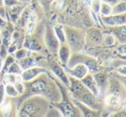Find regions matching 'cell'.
<instances>
[{"instance_id": "1", "label": "cell", "mask_w": 126, "mask_h": 117, "mask_svg": "<svg viewBox=\"0 0 126 117\" xmlns=\"http://www.w3.org/2000/svg\"><path fill=\"white\" fill-rule=\"evenodd\" d=\"M25 98L31 96H39L45 98L51 104L61 100V94L57 83H55L46 73L41 74L30 82L24 83Z\"/></svg>"}, {"instance_id": "2", "label": "cell", "mask_w": 126, "mask_h": 117, "mask_svg": "<svg viewBox=\"0 0 126 117\" xmlns=\"http://www.w3.org/2000/svg\"><path fill=\"white\" fill-rule=\"evenodd\" d=\"M69 96L73 100L79 102L90 108L103 111L104 104L102 98L96 96L89 91L80 82L74 78L69 77Z\"/></svg>"}, {"instance_id": "3", "label": "cell", "mask_w": 126, "mask_h": 117, "mask_svg": "<svg viewBox=\"0 0 126 117\" xmlns=\"http://www.w3.org/2000/svg\"><path fill=\"white\" fill-rule=\"evenodd\" d=\"M51 103L39 96H31L21 101L16 117H44Z\"/></svg>"}, {"instance_id": "4", "label": "cell", "mask_w": 126, "mask_h": 117, "mask_svg": "<svg viewBox=\"0 0 126 117\" xmlns=\"http://www.w3.org/2000/svg\"><path fill=\"white\" fill-rule=\"evenodd\" d=\"M106 91L103 100V110H106L109 114H110L112 112L124 109L125 91L124 87H121L120 83H116V84H109Z\"/></svg>"}, {"instance_id": "5", "label": "cell", "mask_w": 126, "mask_h": 117, "mask_svg": "<svg viewBox=\"0 0 126 117\" xmlns=\"http://www.w3.org/2000/svg\"><path fill=\"white\" fill-rule=\"evenodd\" d=\"M57 84L61 91V98L58 103H53L51 105L59 110L62 117H82L79 109L73 102L72 98L69 96V93H67L66 90L67 87H65L63 84L62 85H60V84Z\"/></svg>"}, {"instance_id": "6", "label": "cell", "mask_w": 126, "mask_h": 117, "mask_svg": "<svg viewBox=\"0 0 126 117\" xmlns=\"http://www.w3.org/2000/svg\"><path fill=\"white\" fill-rule=\"evenodd\" d=\"M66 35V43L71 49L72 52H79L86 45V33L80 29L64 26Z\"/></svg>"}, {"instance_id": "7", "label": "cell", "mask_w": 126, "mask_h": 117, "mask_svg": "<svg viewBox=\"0 0 126 117\" xmlns=\"http://www.w3.org/2000/svg\"><path fill=\"white\" fill-rule=\"evenodd\" d=\"M44 42H45V45L48 52H50V54L54 56L57 55L58 49H59L61 43L56 38L55 35L53 31L52 27L47 26V28H46L45 33H44Z\"/></svg>"}, {"instance_id": "8", "label": "cell", "mask_w": 126, "mask_h": 117, "mask_svg": "<svg viewBox=\"0 0 126 117\" xmlns=\"http://www.w3.org/2000/svg\"><path fill=\"white\" fill-rule=\"evenodd\" d=\"M50 70L54 76L58 78V80L65 86V87L68 88L69 86V76L67 74L65 71V68H63L60 64L56 63L54 61L50 62Z\"/></svg>"}, {"instance_id": "9", "label": "cell", "mask_w": 126, "mask_h": 117, "mask_svg": "<svg viewBox=\"0 0 126 117\" xmlns=\"http://www.w3.org/2000/svg\"><path fill=\"white\" fill-rule=\"evenodd\" d=\"M14 98L7 97L0 106V117H16V103Z\"/></svg>"}, {"instance_id": "10", "label": "cell", "mask_w": 126, "mask_h": 117, "mask_svg": "<svg viewBox=\"0 0 126 117\" xmlns=\"http://www.w3.org/2000/svg\"><path fill=\"white\" fill-rule=\"evenodd\" d=\"M46 72H47V71L45 68L39 66V65H35V66L30 67V68L23 71L22 73L20 74V77H21V79L23 83H27L30 82L33 79L36 78L41 74L46 73Z\"/></svg>"}, {"instance_id": "11", "label": "cell", "mask_w": 126, "mask_h": 117, "mask_svg": "<svg viewBox=\"0 0 126 117\" xmlns=\"http://www.w3.org/2000/svg\"><path fill=\"white\" fill-rule=\"evenodd\" d=\"M65 71L67 74L71 78H74L78 80H81L84 77H86L89 71L86 65L84 64H76L72 67H66Z\"/></svg>"}, {"instance_id": "12", "label": "cell", "mask_w": 126, "mask_h": 117, "mask_svg": "<svg viewBox=\"0 0 126 117\" xmlns=\"http://www.w3.org/2000/svg\"><path fill=\"white\" fill-rule=\"evenodd\" d=\"M103 23L109 27H118L125 25L126 13L121 15H110L107 16H101Z\"/></svg>"}, {"instance_id": "13", "label": "cell", "mask_w": 126, "mask_h": 117, "mask_svg": "<svg viewBox=\"0 0 126 117\" xmlns=\"http://www.w3.org/2000/svg\"><path fill=\"white\" fill-rule=\"evenodd\" d=\"M73 102L79 109L82 117H103V111H101V110H95L93 108H90L86 107V105L80 103L79 102L75 101V100H73Z\"/></svg>"}, {"instance_id": "14", "label": "cell", "mask_w": 126, "mask_h": 117, "mask_svg": "<svg viewBox=\"0 0 126 117\" xmlns=\"http://www.w3.org/2000/svg\"><path fill=\"white\" fill-rule=\"evenodd\" d=\"M80 82L83 84V85L89 91H91L93 95L99 97V90L97 85V83L94 79V77L92 73H88L86 77H84L80 80Z\"/></svg>"}, {"instance_id": "15", "label": "cell", "mask_w": 126, "mask_h": 117, "mask_svg": "<svg viewBox=\"0 0 126 117\" xmlns=\"http://www.w3.org/2000/svg\"><path fill=\"white\" fill-rule=\"evenodd\" d=\"M104 35L98 28H90L86 34V40H87L93 45H100L103 43Z\"/></svg>"}, {"instance_id": "16", "label": "cell", "mask_w": 126, "mask_h": 117, "mask_svg": "<svg viewBox=\"0 0 126 117\" xmlns=\"http://www.w3.org/2000/svg\"><path fill=\"white\" fill-rule=\"evenodd\" d=\"M71 54H72V51L69 48V47L67 46V43L60 45V47L58 49L57 56L59 58V60L61 65H67L69 60H70Z\"/></svg>"}, {"instance_id": "17", "label": "cell", "mask_w": 126, "mask_h": 117, "mask_svg": "<svg viewBox=\"0 0 126 117\" xmlns=\"http://www.w3.org/2000/svg\"><path fill=\"white\" fill-rule=\"evenodd\" d=\"M23 9H24V7L20 4L9 7V9H8V16H9L10 20L12 23H16Z\"/></svg>"}, {"instance_id": "18", "label": "cell", "mask_w": 126, "mask_h": 117, "mask_svg": "<svg viewBox=\"0 0 126 117\" xmlns=\"http://www.w3.org/2000/svg\"><path fill=\"white\" fill-rule=\"evenodd\" d=\"M18 63V65H20L22 71H24L28 68H30V67H33L37 65V60L36 58L33 57L32 54L30 56H28V57L24 58V59H22L20 60H16Z\"/></svg>"}, {"instance_id": "19", "label": "cell", "mask_w": 126, "mask_h": 117, "mask_svg": "<svg viewBox=\"0 0 126 117\" xmlns=\"http://www.w3.org/2000/svg\"><path fill=\"white\" fill-rule=\"evenodd\" d=\"M112 28H113V33L111 35L115 37V39H117L120 43L122 44L125 43V40H126L125 25L118 26V27H112Z\"/></svg>"}, {"instance_id": "20", "label": "cell", "mask_w": 126, "mask_h": 117, "mask_svg": "<svg viewBox=\"0 0 126 117\" xmlns=\"http://www.w3.org/2000/svg\"><path fill=\"white\" fill-rule=\"evenodd\" d=\"M33 12L34 11H33V10H32L31 7H26L23 10V11H22L19 18H18V20H17V22H18V23H19L20 26L23 27V28L26 27L27 23H28V21L30 20V16H31V15Z\"/></svg>"}, {"instance_id": "21", "label": "cell", "mask_w": 126, "mask_h": 117, "mask_svg": "<svg viewBox=\"0 0 126 117\" xmlns=\"http://www.w3.org/2000/svg\"><path fill=\"white\" fill-rule=\"evenodd\" d=\"M23 47L30 51H35V52H39L42 50V45L40 44V42H38V40H36L35 39L33 38H27L24 40L23 43Z\"/></svg>"}, {"instance_id": "22", "label": "cell", "mask_w": 126, "mask_h": 117, "mask_svg": "<svg viewBox=\"0 0 126 117\" xmlns=\"http://www.w3.org/2000/svg\"><path fill=\"white\" fill-rule=\"evenodd\" d=\"M53 31H54V35H55L56 38L58 39L59 42L61 44H65L66 43V35H65V29H64V26L61 24H54L53 27Z\"/></svg>"}, {"instance_id": "23", "label": "cell", "mask_w": 126, "mask_h": 117, "mask_svg": "<svg viewBox=\"0 0 126 117\" xmlns=\"http://www.w3.org/2000/svg\"><path fill=\"white\" fill-rule=\"evenodd\" d=\"M126 13V2L121 0L120 2L112 6L111 15H121Z\"/></svg>"}, {"instance_id": "24", "label": "cell", "mask_w": 126, "mask_h": 117, "mask_svg": "<svg viewBox=\"0 0 126 117\" xmlns=\"http://www.w3.org/2000/svg\"><path fill=\"white\" fill-rule=\"evenodd\" d=\"M3 79H4V84H15L18 81H22L20 75H16V74H11V73H5L3 75Z\"/></svg>"}, {"instance_id": "25", "label": "cell", "mask_w": 126, "mask_h": 117, "mask_svg": "<svg viewBox=\"0 0 126 117\" xmlns=\"http://www.w3.org/2000/svg\"><path fill=\"white\" fill-rule=\"evenodd\" d=\"M13 54H14L13 57L15 58V60H20L22 59H24V58L28 57V56H30L32 54V52L28 50V49L24 48V47H23V48H18Z\"/></svg>"}, {"instance_id": "26", "label": "cell", "mask_w": 126, "mask_h": 117, "mask_svg": "<svg viewBox=\"0 0 126 117\" xmlns=\"http://www.w3.org/2000/svg\"><path fill=\"white\" fill-rule=\"evenodd\" d=\"M4 84V92H5V96L7 97L16 98L19 96L17 92H16V89H15L14 84Z\"/></svg>"}, {"instance_id": "27", "label": "cell", "mask_w": 126, "mask_h": 117, "mask_svg": "<svg viewBox=\"0 0 126 117\" xmlns=\"http://www.w3.org/2000/svg\"><path fill=\"white\" fill-rule=\"evenodd\" d=\"M35 23H36V15H35V12H33L31 15V16H30V20H29L28 23H27V25H26L27 32H28L29 35L32 34V32L34 31L35 27Z\"/></svg>"}, {"instance_id": "28", "label": "cell", "mask_w": 126, "mask_h": 117, "mask_svg": "<svg viewBox=\"0 0 126 117\" xmlns=\"http://www.w3.org/2000/svg\"><path fill=\"white\" fill-rule=\"evenodd\" d=\"M112 11V6L110 5L109 4L106 3L101 2V6H100L99 10V14L101 15V16H107L111 15Z\"/></svg>"}, {"instance_id": "29", "label": "cell", "mask_w": 126, "mask_h": 117, "mask_svg": "<svg viewBox=\"0 0 126 117\" xmlns=\"http://www.w3.org/2000/svg\"><path fill=\"white\" fill-rule=\"evenodd\" d=\"M22 69L20 67V65H18V63L16 61H14L7 69L6 73H11V74H16V75H20L22 73Z\"/></svg>"}, {"instance_id": "30", "label": "cell", "mask_w": 126, "mask_h": 117, "mask_svg": "<svg viewBox=\"0 0 126 117\" xmlns=\"http://www.w3.org/2000/svg\"><path fill=\"white\" fill-rule=\"evenodd\" d=\"M44 117H62V115L57 108H55L51 105L50 108H48V110L46 113V115H44Z\"/></svg>"}, {"instance_id": "31", "label": "cell", "mask_w": 126, "mask_h": 117, "mask_svg": "<svg viewBox=\"0 0 126 117\" xmlns=\"http://www.w3.org/2000/svg\"><path fill=\"white\" fill-rule=\"evenodd\" d=\"M116 43V39L111 34L110 35H107L104 37L103 39V44L106 47H111V46H114Z\"/></svg>"}, {"instance_id": "32", "label": "cell", "mask_w": 126, "mask_h": 117, "mask_svg": "<svg viewBox=\"0 0 126 117\" xmlns=\"http://www.w3.org/2000/svg\"><path fill=\"white\" fill-rule=\"evenodd\" d=\"M14 87L16 89V92H17L18 96H22L25 92V85H24V83L23 81H18L16 82V84H14Z\"/></svg>"}, {"instance_id": "33", "label": "cell", "mask_w": 126, "mask_h": 117, "mask_svg": "<svg viewBox=\"0 0 126 117\" xmlns=\"http://www.w3.org/2000/svg\"><path fill=\"white\" fill-rule=\"evenodd\" d=\"M101 1L100 0H93L91 4V10L94 14H99Z\"/></svg>"}, {"instance_id": "34", "label": "cell", "mask_w": 126, "mask_h": 117, "mask_svg": "<svg viewBox=\"0 0 126 117\" xmlns=\"http://www.w3.org/2000/svg\"><path fill=\"white\" fill-rule=\"evenodd\" d=\"M106 117H126V113H125V109H121L118 111L116 112H112V113L109 114Z\"/></svg>"}, {"instance_id": "35", "label": "cell", "mask_w": 126, "mask_h": 117, "mask_svg": "<svg viewBox=\"0 0 126 117\" xmlns=\"http://www.w3.org/2000/svg\"><path fill=\"white\" fill-rule=\"evenodd\" d=\"M6 98V96H5V92H4V83H1L0 84V106L2 105V103L4 102Z\"/></svg>"}, {"instance_id": "36", "label": "cell", "mask_w": 126, "mask_h": 117, "mask_svg": "<svg viewBox=\"0 0 126 117\" xmlns=\"http://www.w3.org/2000/svg\"><path fill=\"white\" fill-rule=\"evenodd\" d=\"M20 2L18 0H3V4L4 6L6 7H11L13 5H16V4H19Z\"/></svg>"}, {"instance_id": "37", "label": "cell", "mask_w": 126, "mask_h": 117, "mask_svg": "<svg viewBox=\"0 0 126 117\" xmlns=\"http://www.w3.org/2000/svg\"><path fill=\"white\" fill-rule=\"evenodd\" d=\"M8 51H7V47H5L4 44H2L0 46V57L2 58L3 60H4L8 55Z\"/></svg>"}, {"instance_id": "38", "label": "cell", "mask_w": 126, "mask_h": 117, "mask_svg": "<svg viewBox=\"0 0 126 117\" xmlns=\"http://www.w3.org/2000/svg\"><path fill=\"white\" fill-rule=\"evenodd\" d=\"M117 72H118L119 74H121V75L123 76V77H124L126 74V66L124 64H123L122 65H119L118 67L117 68Z\"/></svg>"}, {"instance_id": "39", "label": "cell", "mask_w": 126, "mask_h": 117, "mask_svg": "<svg viewBox=\"0 0 126 117\" xmlns=\"http://www.w3.org/2000/svg\"><path fill=\"white\" fill-rule=\"evenodd\" d=\"M100 1H101V2H104V3H106V4H109L110 5L113 6V5H115L116 4L120 2L121 0H100Z\"/></svg>"}, {"instance_id": "40", "label": "cell", "mask_w": 126, "mask_h": 117, "mask_svg": "<svg viewBox=\"0 0 126 117\" xmlns=\"http://www.w3.org/2000/svg\"><path fill=\"white\" fill-rule=\"evenodd\" d=\"M3 65H4V60H3L2 58L0 57V72H1V71H2Z\"/></svg>"}, {"instance_id": "41", "label": "cell", "mask_w": 126, "mask_h": 117, "mask_svg": "<svg viewBox=\"0 0 126 117\" xmlns=\"http://www.w3.org/2000/svg\"><path fill=\"white\" fill-rule=\"evenodd\" d=\"M53 0H44V2L45 3H47V4H49V3H51L52 2Z\"/></svg>"}, {"instance_id": "42", "label": "cell", "mask_w": 126, "mask_h": 117, "mask_svg": "<svg viewBox=\"0 0 126 117\" xmlns=\"http://www.w3.org/2000/svg\"><path fill=\"white\" fill-rule=\"evenodd\" d=\"M19 2H30V0H18Z\"/></svg>"}, {"instance_id": "43", "label": "cell", "mask_w": 126, "mask_h": 117, "mask_svg": "<svg viewBox=\"0 0 126 117\" xmlns=\"http://www.w3.org/2000/svg\"><path fill=\"white\" fill-rule=\"evenodd\" d=\"M4 4H3V0H0V7H3Z\"/></svg>"}, {"instance_id": "44", "label": "cell", "mask_w": 126, "mask_h": 117, "mask_svg": "<svg viewBox=\"0 0 126 117\" xmlns=\"http://www.w3.org/2000/svg\"><path fill=\"white\" fill-rule=\"evenodd\" d=\"M1 83H2V81H1V78H0V84H1Z\"/></svg>"}]
</instances>
